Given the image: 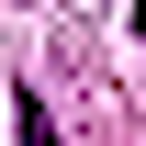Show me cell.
Instances as JSON below:
<instances>
[{
    "mask_svg": "<svg viewBox=\"0 0 146 146\" xmlns=\"http://www.w3.org/2000/svg\"><path fill=\"white\" fill-rule=\"evenodd\" d=\"M11 135H23V146H68V135H56V112H45L34 90H11Z\"/></svg>",
    "mask_w": 146,
    "mask_h": 146,
    "instance_id": "1",
    "label": "cell"
},
{
    "mask_svg": "<svg viewBox=\"0 0 146 146\" xmlns=\"http://www.w3.org/2000/svg\"><path fill=\"white\" fill-rule=\"evenodd\" d=\"M135 56H146V0H135Z\"/></svg>",
    "mask_w": 146,
    "mask_h": 146,
    "instance_id": "2",
    "label": "cell"
}]
</instances>
